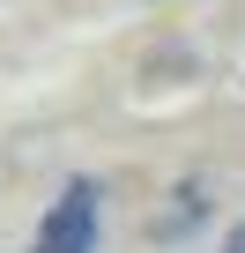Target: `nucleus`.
Instances as JSON below:
<instances>
[{
	"mask_svg": "<svg viewBox=\"0 0 245 253\" xmlns=\"http://www.w3.org/2000/svg\"><path fill=\"white\" fill-rule=\"evenodd\" d=\"M30 253H97V179H67L60 186V201L45 209Z\"/></svg>",
	"mask_w": 245,
	"mask_h": 253,
	"instance_id": "f257e3e1",
	"label": "nucleus"
},
{
	"mask_svg": "<svg viewBox=\"0 0 245 253\" xmlns=\"http://www.w3.org/2000/svg\"><path fill=\"white\" fill-rule=\"evenodd\" d=\"M223 253H245V223H238V231H230V246H223Z\"/></svg>",
	"mask_w": 245,
	"mask_h": 253,
	"instance_id": "f03ea898",
	"label": "nucleus"
}]
</instances>
